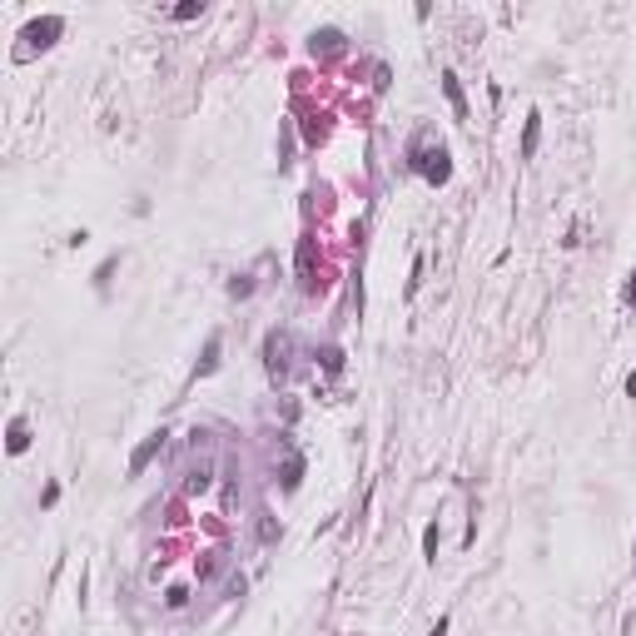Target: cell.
<instances>
[{
    "label": "cell",
    "mask_w": 636,
    "mask_h": 636,
    "mask_svg": "<svg viewBox=\"0 0 636 636\" xmlns=\"http://www.w3.org/2000/svg\"><path fill=\"white\" fill-rule=\"evenodd\" d=\"M537 135H542V120L532 114V120H527V135H522V154H532V149H537Z\"/></svg>",
    "instance_id": "cell-5"
},
{
    "label": "cell",
    "mask_w": 636,
    "mask_h": 636,
    "mask_svg": "<svg viewBox=\"0 0 636 636\" xmlns=\"http://www.w3.org/2000/svg\"><path fill=\"white\" fill-rule=\"evenodd\" d=\"M159 447H164V433H149V438H144V442L135 447V457H130V473H135V478H140V473L149 468V457H154Z\"/></svg>",
    "instance_id": "cell-2"
},
{
    "label": "cell",
    "mask_w": 636,
    "mask_h": 636,
    "mask_svg": "<svg viewBox=\"0 0 636 636\" xmlns=\"http://www.w3.org/2000/svg\"><path fill=\"white\" fill-rule=\"evenodd\" d=\"M442 90H447V100H452V109H457V114H468V100H462V90H457V80H452V75H442Z\"/></svg>",
    "instance_id": "cell-3"
},
{
    "label": "cell",
    "mask_w": 636,
    "mask_h": 636,
    "mask_svg": "<svg viewBox=\"0 0 636 636\" xmlns=\"http://www.w3.org/2000/svg\"><path fill=\"white\" fill-rule=\"evenodd\" d=\"M418 169H423V180L442 184V180L452 175V164H447V149H442V144H438V149H418Z\"/></svg>",
    "instance_id": "cell-1"
},
{
    "label": "cell",
    "mask_w": 636,
    "mask_h": 636,
    "mask_svg": "<svg viewBox=\"0 0 636 636\" xmlns=\"http://www.w3.org/2000/svg\"><path fill=\"white\" fill-rule=\"evenodd\" d=\"M626 393H631V398H636V373H631V378H626Z\"/></svg>",
    "instance_id": "cell-10"
},
{
    "label": "cell",
    "mask_w": 636,
    "mask_h": 636,
    "mask_svg": "<svg viewBox=\"0 0 636 636\" xmlns=\"http://www.w3.org/2000/svg\"><path fill=\"white\" fill-rule=\"evenodd\" d=\"M199 11H204V6H199V0H189V6H180V11H175V20H194Z\"/></svg>",
    "instance_id": "cell-8"
},
{
    "label": "cell",
    "mask_w": 636,
    "mask_h": 636,
    "mask_svg": "<svg viewBox=\"0 0 636 636\" xmlns=\"http://www.w3.org/2000/svg\"><path fill=\"white\" fill-rule=\"evenodd\" d=\"M423 552H428V557H438V522L423 532Z\"/></svg>",
    "instance_id": "cell-7"
},
{
    "label": "cell",
    "mask_w": 636,
    "mask_h": 636,
    "mask_svg": "<svg viewBox=\"0 0 636 636\" xmlns=\"http://www.w3.org/2000/svg\"><path fill=\"white\" fill-rule=\"evenodd\" d=\"M214 363H219V338H209V349H204V363H199V373H214Z\"/></svg>",
    "instance_id": "cell-6"
},
{
    "label": "cell",
    "mask_w": 636,
    "mask_h": 636,
    "mask_svg": "<svg viewBox=\"0 0 636 636\" xmlns=\"http://www.w3.org/2000/svg\"><path fill=\"white\" fill-rule=\"evenodd\" d=\"M25 447H30V433H25V423L15 418V423H11V452H25Z\"/></svg>",
    "instance_id": "cell-4"
},
{
    "label": "cell",
    "mask_w": 636,
    "mask_h": 636,
    "mask_svg": "<svg viewBox=\"0 0 636 636\" xmlns=\"http://www.w3.org/2000/svg\"><path fill=\"white\" fill-rule=\"evenodd\" d=\"M626 304L636 309V273H631V283H626Z\"/></svg>",
    "instance_id": "cell-9"
}]
</instances>
